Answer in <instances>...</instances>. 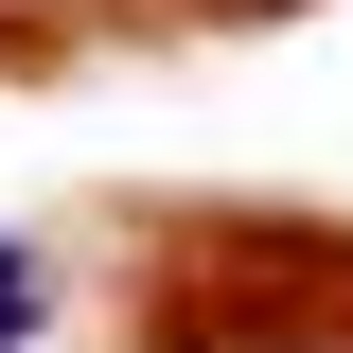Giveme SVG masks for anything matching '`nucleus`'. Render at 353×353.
I'll use <instances>...</instances> for the list:
<instances>
[{"label": "nucleus", "instance_id": "1", "mask_svg": "<svg viewBox=\"0 0 353 353\" xmlns=\"http://www.w3.org/2000/svg\"><path fill=\"white\" fill-rule=\"evenodd\" d=\"M36 318H53V248L0 230V353H36Z\"/></svg>", "mask_w": 353, "mask_h": 353}, {"label": "nucleus", "instance_id": "2", "mask_svg": "<svg viewBox=\"0 0 353 353\" xmlns=\"http://www.w3.org/2000/svg\"><path fill=\"white\" fill-rule=\"evenodd\" d=\"M176 353H230V336H176Z\"/></svg>", "mask_w": 353, "mask_h": 353}]
</instances>
